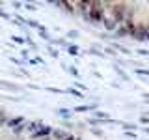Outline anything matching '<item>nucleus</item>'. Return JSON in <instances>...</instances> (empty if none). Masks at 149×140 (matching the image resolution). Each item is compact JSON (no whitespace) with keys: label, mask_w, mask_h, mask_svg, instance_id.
<instances>
[{"label":"nucleus","mask_w":149,"mask_h":140,"mask_svg":"<svg viewBox=\"0 0 149 140\" xmlns=\"http://www.w3.org/2000/svg\"><path fill=\"white\" fill-rule=\"evenodd\" d=\"M24 129H26V127H24V123H22V125H19V127H15V129H13V133H15V134H21Z\"/></svg>","instance_id":"nucleus-3"},{"label":"nucleus","mask_w":149,"mask_h":140,"mask_svg":"<svg viewBox=\"0 0 149 140\" xmlns=\"http://www.w3.org/2000/svg\"><path fill=\"white\" fill-rule=\"evenodd\" d=\"M0 88H2V90H13V92L21 90L17 84H11V82H6V80H0Z\"/></svg>","instance_id":"nucleus-2"},{"label":"nucleus","mask_w":149,"mask_h":140,"mask_svg":"<svg viewBox=\"0 0 149 140\" xmlns=\"http://www.w3.org/2000/svg\"><path fill=\"white\" fill-rule=\"evenodd\" d=\"M24 123V118H22V116H17V118H11V120H8V127L9 129H15V127H19V125H22Z\"/></svg>","instance_id":"nucleus-1"}]
</instances>
